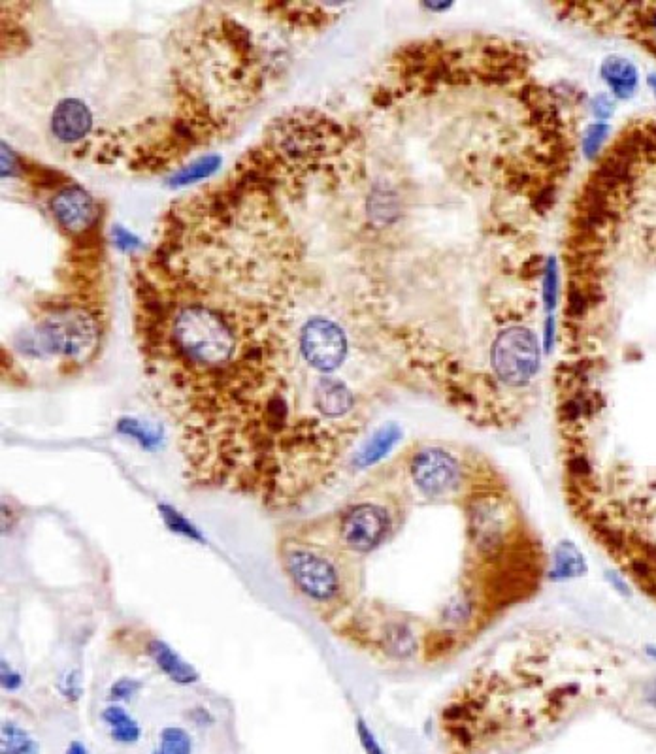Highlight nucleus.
I'll use <instances>...</instances> for the list:
<instances>
[{
	"label": "nucleus",
	"instance_id": "f8f14e48",
	"mask_svg": "<svg viewBox=\"0 0 656 754\" xmlns=\"http://www.w3.org/2000/svg\"><path fill=\"white\" fill-rule=\"evenodd\" d=\"M400 440H402V430L398 425L391 423V425L379 428L378 432L359 449V453L353 459V466L357 470H366L378 464L393 451L394 445Z\"/></svg>",
	"mask_w": 656,
	"mask_h": 754
},
{
	"label": "nucleus",
	"instance_id": "9b49d317",
	"mask_svg": "<svg viewBox=\"0 0 656 754\" xmlns=\"http://www.w3.org/2000/svg\"><path fill=\"white\" fill-rule=\"evenodd\" d=\"M313 406L325 419H340L355 408V396L340 379L321 377L313 387Z\"/></svg>",
	"mask_w": 656,
	"mask_h": 754
},
{
	"label": "nucleus",
	"instance_id": "20e7f679",
	"mask_svg": "<svg viewBox=\"0 0 656 754\" xmlns=\"http://www.w3.org/2000/svg\"><path fill=\"white\" fill-rule=\"evenodd\" d=\"M283 564L296 589L313 602L328 604L342 592V577L338 568L304 545H293L283 551Z\"/></svg>",
	"mask_w": 656,
	"mask_h": 754
},
{
	"label": "nucleus",
	"instance_id": "bb28decb",
	"mask_svg": "<svg viewBox=\"0 0 656 754\" xmlns=\"http://www.w3.org/2000/svg\"><path fill=\"white\" fill-rule=\"evenodd\" d=\"M114 234L115 242H117V246L121 247V249L131 251V249L140 247V240H138L134 234H131L129 230H125L123 227H117V229L114 230Z\"/></svg>",
	"mask_w": 656,
	"mask_h": 754
},
{
	"label": "nucleus",
	"instance_id": "f3484780",
	"mask_svg": "<svg viewBox=\"0 0 656 754\" xmlns=\"http://www.w3.org/2000/svg\"><path fill=\"white\" fill-rule=\"evenodd\" d=\"M38 743L14 722H4L0 730V754H38Z\"/></svg>",
	"mask_w": 656,
	"mask_h": 754
},
{
	"label": "nucleus",
	"instance_id": "5701e85b",
	"mask_svg": "<svg viewBox=\"0 0 656 754\" xmlns=\"http://www.w3.org/2000/svg\"><path fill=\"white\" fill-rule=\"evenodd\" d=\"M357 736L361 741L362 749L366 754H385L383 747L379 745L378 738L374 736V732L370 730V726L362 719H357Z\"/></svg>",
	"mask_w": 656,
	"mask_h": 754
},
{
	"label": "nucleus",
	"instance_id": "39448f33",
	"mask_svg": "<svg viewBox=\"0 0 656 754\" xmlns=\"http://www.w3.org/2000/svg\"><path fill=\"white\" fill-rule=\"evenodd\" d=\"M40 338L53 353L83 361L97 349L99 325L82 310H65L48 319Z\"/></svg>",
	"mask_w": 656,
	"mask_h": 754
},
{
	"label": "nucleus",
	"instance_id": "473e14b6",
	"mask_svg": "<svg viewBox=\"0 0 656 754\" xmlns=\"http://www.w3.org/2000/svg\"><path fill=\"white\" fill-rule=\"evenodd\" d=\"M645 653H647V656H651L653 660H656V645H649V647H645Z\"/></svg>",
	"mask_w": 656,
	"mask_h": 754
},
{
	"label": "nucleus",
	"instance_id": "2f4dec72",
	"mask_svg": "<svg viewBox=\"0 0 656 754\" xmlns=\"http://www.w3.org/2000/svg\"><path fill=\"white\" fill-rule=\"evenodd\" d=\"M66 754H89V751L83 747L80 741H72L66 749Z\"/></svg>",
	"mask_w": 656,
	"mask_h": 754
},
{
	"label": "nucleus",
	"instance_id": "dca6fc26",
	"mask_svg": "<svg viewBox=\"0 0 656 754\" xmlns=\"http://www.w3.org/2000/svg\"><path fill=\"white\" fill-rule=\"evenodd\" d=\"M102 719L108 724L110 734H112V738L117 743L132 745V743H136L140 739V726H138V722L134 721L123 707L110 705L108 709H104Z\"/></svg>",
	"mask_w": 656,
	"mask_h": 754
},
{
	"label": "nucleus",
	"instance_id": "f704fd0d",
	"mask_svg": "<svg viewBox=\"0 0 656 754\" xmlns=\"http://www.w3.org/2000/svg\"><path fill=\"white\" fill-rule=\"evenodd\" d=\"M649 83L653 85V89L656 91V76H651V80H649Z\"/></svg>",
	"mask_w": 656,
	"mask_h": 754
},
{
	"label": "nucleus",
	"instance_id": "aec40b11",
	"mask_svg": "<svg viewBox=\"0 0 656 754\" xmlns=\"http://www.w3.org/2000/svg\"><path fill=\"white\" fill-rule=\"evenodd\" d=\"M153 754H193V741L185 730L168 726L161 732L159 747Z\"/></svg>",
	"mask_w": 656,
	"mask_h": 754
},
{
	"label": "nucleus",
	"instance_id": "c756f323",
	"mask_svg": "<svg viewBox=\"0 0 656 754\" xmlns=\"http://www.w3.org/2000/svg\"><path fill=\"white\" fill-rule=\"evenodd\" d=\"M643 700L649 707L656 709V677H653L645 687H643Z\"/></svg>",
	"mask_w": 656,
	"mask_h": 754
},
{
	"label": "nucleus",
	"instance_id": "393cba45",
	"mask_svg": "<svg viewBox=\"0 0 656 754\" xmlns=\"http://www.w3.org/2000/svg\"><path fill=\"white\" fill-rule=\"evenodd\" d=\"M138 690H140V683H138V681H132V679H119L117 683L112 685L110 696H112V700H129V698H132Z\"/></svg>",
	"mask_w": 656,
	"mask_h": 754
},
{
	"label": "nucleus",
	"instance_id": "6ab92c4d",
	"mask_svg": "<svg viewBox=\"0 0 656 754\" xmlns=\"http://www.w3.org/2000/svg\"><path fill=\"white\" fill-rule=\"evenodd\" d=\"M159 513H161V519H163L164 525H166V528L170 532L185 536L189 540L204 543V538H202V534H200L197 526L193 525L187 517H183L178 509H174L172 506H168V504H159Z\"/></svg>",
	"mask_w": 656,
	"mask_h": 754
},
{
	"label": "nucleus",
	"instance_id": "b1692460",
	"mask_svg": "<svg viewBox=\"0 0 656 754\" xmlns=\"http://www.w3.org/2000/svg\"><path fill=\"white\" fill-rule=\"evenodd\" d=\"M609 129H607V125H592V127H589V131H587V136H585V155L587 157H594L596 153H598V149H600V146H602V142L606 140V134Z\"/></svg>",
	"mask_w": 656,
	"mask_h": 754
},
{
	"label": "nucleus",
	"instance_id": "423d86ee",
	"mask_svg": "<svg viewBox=\"0 0 656 754\" xmlns=\"http://www.w3.org/2000/svg\"><path fill=\"white\" fill-rule=\"evenodd\" d=\"M468 540L481 557L489 558L500 553L508 541L509 506L498 496L483 494L470 502L466 509Z\"/></svg>",
	"mask_w": 656,
	"mask_h": 754
},
{
	"label": "nucleus",
	"instance_id": "9d476101",
	"mask_svg": "<svg viewBox=\"0 0 656 754\" xmlns=\"http://www.w3.org/2000/svg\"><path fill=\"white\" fill-rule=\"evenodd\" d=\"M93 127V115L82 100L66 99L53 112L51 129L63 142H76L87 136Z\"/></svg>",
	"mask_w": 656,
	"mask_h": 754
},
{
	"label": "nucleus",
	"instance_id": "0eeeda50",
	"mask_svg": "<svg viewBox=\"0 0 656 754\" xmlns=\"http://www.w3.org/2000/svg\"><path fill=\"white\" fill-rule=\"evenodd\" d=\"M391 532V515L387 508L362 502L351 506L340 523V540L355 553H370L387 540Z\"/></svg>",
	"mask_w": 656,
	"mask_h": 754
},
{
	"label": "nucleus",
	"instance_id": "4be33fe9",
	"mask_svg": "<svg viewBox=\"0 0 656 754\" xmlns=\"http://www.w3.org/2000/svg\"><path fill=\"white\" fill-rule=\"evenodd\" d=\"M543 302L547 310H553L557 304L558 295V268L555 259H549L543 274Z\"/></svg>",
	"mask_w": 656,
	"mask_h": 754
},
{
	"label": "nucleus",
	"instance_id": "412c9836",
	"mask_svg": "<svg viewBox=\"0 0 656 754\" xmlns=\"http://www.w3.org/2000/svg\"><path fill=\"white\" fill-rule=\"evenodd\" d=\"M219 164H221L219 157H204L197 163L189 164V166L180 170L172 178V185H187V183H193V181L204 180V178L214 174Z\"/></svg>",
	"mask_w": 656,
	"mask_h": 754
},
{
	"label": "nucleus",
	"instance_id": "72a5a7b5",
	"mask_svg": "<svg viewBox=\"0 0 656 754\" xmlns=\"http://www.w3.org/2000/svg\"><path fill=\"white\" fill-rule=\"evenodd\" d=\"M651 29H653V33H655L656 36V14L651 17Z\"/></svg>",
	"mask_w": 656,
	"mask_h": 754
},
{
	"label": "nucleus",
	"instance_id": "6e6552de",
	"mask_svg": "<svg viewBox=\"0 0 656 754\" xmlns=\"http://www.w3.org/2000/svg\"><path fill=\"white\" fill-rule=\"evenodd\" d=\"M300 351L315 370L330 372L344 362L347 338L336 323L325 317H315L302 328Z\"/></svg>",
	"mask_w": 656,
	"mask_h": 754
},
{
	"label": "nucleus",
	"instance_id": "ddd939ff",
	"mask_svg": "<svg viewBox=\"0 0 656 754\" xmlns=\"http://www.w3.org/2000/svg\"><path fill=\"white\" fill-rule=\"evenodd\" d=\"M149 655L155 664L163 670L174 683L178 685H193L198 679V673L191 664H187L170 645L161 640L149 641Z\"/></svg>",
	"mask_w": 656,
	"mask_h": 754
},
{
	"label": "nucleus",
	"instance_id": "f257e3e1",
	"mask_svg": "<svg viewBox=\"0 0 656 754\" xmlns=\"http://www.w3.org/2000/svg\"><path fill=\"white\" fill-rule=\"evenodd\" d=\"M172 338L181 357L206 376L234 362L236 336L229 323L206 306L183 308L174 321Z\"/></svg>",
	"mask_w": 656,
	"mask_h": 754
},
{
	"label": "nucleus",
	"instance_id": "4468645a",
	"mask_svg": "<svg viewBox=\"0 0 656 754\" xmlns=\"http://www.w3.org/2000/svg\"><path fill=\"white\" fill-rule=\"evenodd\" d=\"M589 572L587 560L572 541H560L555 549V560L549 577L553 581H570Z\"/></svg>",
	"mask_w": 656,
	"mask_h": 754
},
{
	"label": "nucleus",
	"instance_id": "a211bd4d",
	"mask_svg": "<svg viewBox=\"0 0 656 754\" xmlns=\"http://www.w3.org/2000/svg\"><path fill=\"white\" fill-rule=\"evenodd\" d=\"M117 430L121 434L129 436L132 440H136V442L140 443L148 451L157 449L161 445V442H163V432L159 428L149 427V425H144L138 419H131V417L121 419L117 423Z\"/></svg>",
	"mask_w": 656,
	"mask_h": 754
},
{
	"label": "nucleus",
	"instance_id": "7c9ffc66",
	"mask_svg": "<svg viewBox=\"0 0 656 754\" xmlns=\"http://www.w3.org/2000/svg\"><path fill=\"white\" fill-rule=\"evenodd\" d=\"M555 328H557V325H555L553 317H549L547 323H545V349L547 351L551 349V345L555 342Z\"/></svg>",
	"mask_w": 656,
	"mask_h": 754
},
{
	"label": "nucleus",
	"instance_id": "f03ea898",
	"mask_svg": "<svg viewBox=\"0 0 656 754\" xmlns=\"http://www.w3.org/2000/svg\"><path fill=\"white\" fill-rule=\"evenodd\" d=\"M413 485L428 500H445L464 491L466 468L462 460L440 445L421 447L410 460Z\"/></svg>",
	"mask_w": 656,
	"mask_h": 754
},
{
	"label": "nucleus",
	"instance_id": "2eb2a0df",
	"mask_svg": "<svg viewBox=\"0 0 656 754\" xmlns=\"http://www.w3.org/2000/svg\"><path fill=\"white\" fill-rule=\"evenodd\" d=\"M602 76L617 97L628 99L638 85V70L623 57H609L602 65Z\"/></svg>",
	"mask_w": 656,
	"mask_h": 754
},
{
	"label": "nucleus",
	"instance_id": "c85d7f7f",
	"mask_svg": "<svg viewBox=\"0 0 656 754\" xmlns=\"http://www.w3.org/2000/svg\"><path fill=\"white\" fill-rule=\"evenodd\" d=\"M2 685L4 689L16 690L21 685V677L16 672H12L6 664H2Z\"/></svg>",
	"mask_w": 656,
	"mask_h": 754
},
{
	"label": "nucleus",
	"instance_id": "1a4fd4ad",
	"mask_svg": "<svg viewBox=\"0 0 656 754\" xmlns=\"http://www.w3.org/2000/svg\"><path fill=\"white\" fill-rule=\"evenodd\" d=\"M59 225L68 232H82L95 221V202L82 187L72 185L63 189L51 204Z\"/></svg>",
	"mask_w": 656,
	"mask_h": 754
},
{
	"label": "nucleus",
	"instance_id": "cd10ccee",
	"mask_svg": "<svg viewBox=\"0 0 656 754\" xmlns=\"http://www.w3.org/2000/svg\"><path fill=\"white\" fill-rule=\"evenodd\" d=\"M592 110H594L596 117L607 119L609 115L613 114V100L609 99L607 95H600L592 102Z\"/></svg>",
	"mask_w": 656,
	"mask_h": 754
},
{
	"label": "nucleus",
	"instance_id": "7ed1b4c3",
	"mask_svg": "<svg viewBox=\"0 0 656 754\" xmlns=\"http://www.w3.org/2000/svg\"><path fill=\"white\" fill-rule=\"evenodd\" d=\"M491 362L498 381L508 387H525L540 366L536 336L523 327L502 330L492 345Z\"/></svg>",
	"mask_w": 656,
	"mask_h": 754
},
{
	"label": "nucleus",
	"instance_id": "a878e982",
	"mask_svg": "<svg viewBox=\"0 0 656 754\" xmlns=\"http://www.w3.org/2000/svg\"><path fill=\"white\" fill-rule=\"evenodd\" d=\"M606 581L617 594H621L624 598H632V585L617 570H607Z\"/></svg>",
	"mask_w": 656,
	"mask_h": 754
}]
</instances>
